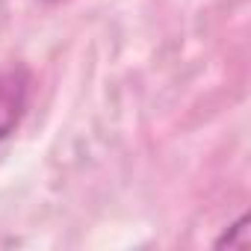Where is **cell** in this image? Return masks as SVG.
<instances>
[{"instance_id":"2","label":"cell","mask_w":251,"mask_h":251,"mask_svg":"<svg viewBox=\"0 0 251 251\" xmlns=\"http://www.w3.org/2000/svg\"><path fill=\"white\" fill-rule=\"evenodd\" d=\"M251 242V227H248V216H239L230 227H225V233L216 239V248H248Z\"/></svg>"},{"instance_id":"3","label":"cell","mask_w":251,"mask_h":251,"mask_svg":"<svg viewBox=\"0 0 251 251\" xmlns=\"http://www.w3.org/2000/svg\"><path fill=\"white\" fill-rule=\"evenodd\" d=\"M42 3H65V0H42Z\"/></svg>"},{"instance_id":"1","label":"cell","mask_w":251,"mask_h":251,"mask_svg":"<svg viewBox=\"0 0 251 251\" xmlns=\"http://www.w3.org/2000/svg\"><path fill=\"white\" fill-rule=\"evenodd\" d=\"M33 77L27 65H9L0 71V142L9 139L30 106Z\"/></svg>"}]
</instances>
